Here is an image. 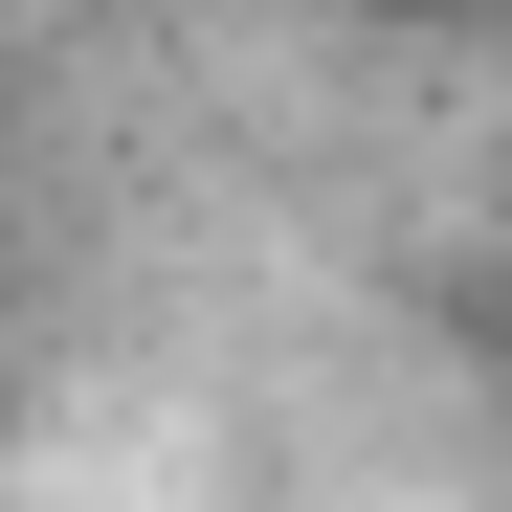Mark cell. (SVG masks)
Segmentation results:
<instances>
[{
	"instance_id": "6da1fadb",
	"label": "cell",
	"mask_w": 512,
	"mask_h": 512,
	"mask_svg": "<svg viewBox=\"0 0 512 512\" xmlns=\"http://www.w3.org/2000/svg\"><path fill=\"white\" fill-rule=\"evenodd\" d=\"M334 23H401V45H512V0H334Z\"/></svg>"
}]
</instances>
